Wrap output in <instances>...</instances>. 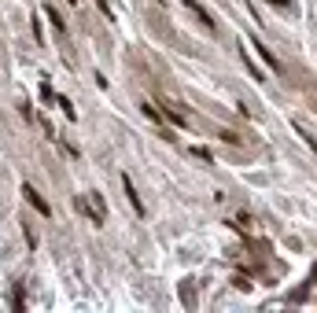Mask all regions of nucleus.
I'll return each instance as SVG.
<instances>
[{"instance_id": "9d476101", "label": "nucleus", "mask_w": 317, "mask_h": 313, "mask_svg": "<svg viewBox=\"0 0 317 313\" xmlns=\"http://www.w3.org/2000/svg\"><path fill=\"white\" fill-rule=\"evenodd\" d=\"M141 111H144V115H148V118H152V122H162V115H158V111L152 107V103H141Z\"/></svg>"}, {"instance_id": "f8f14e48", "label": "nucleus", "mask_w": 317, "mask_h": 313, "mask_svg": "<svg viewBox=\"0 0 317 313\" xmlns=\"http://www.w3.org/2000/svg\"><path fill=\"white\" fill-rule=\"evenodd\" d=\"M155 4H166V0H155Z\"/></svg>"}, {"instance_id": "0eeeda50", "label": "nucleus", "mask_w": 317, "mask_h": 313, "mask_svg": "<svg viewBox=\"0 0 317 313\" xmlns=\"http://www.w3.org/2000/svg\"><path fill=\"white\" fill-rule=\"evenodd\" d=\"M295 133H299V137L306 140V148H310V151H314V155H317V137H314V133H306V129L299 126V122H295Z\"/></svg>"}, {"instance_id": "f257e3e1", "label": "nucleus", "mask_w": 317, "mask_h": 313, "mask_svg": "<svg viewBox=\"0 0 317 313\" xmlns=\"http://www.w3.org/2000/svg\"><path fill=\"white\" fill-rule=\"evenodd\" d=\"M74 206H78V210L85 214L89 221L96 225V229H100V225L107 221V206H104V195H100V192H89V195H78V203H74Z\"/></svg>"}, {"instance_id": "f03ea898", "label": "nucleus", "mask_w": 317, "mask_h": 313, "mask_svg": "<svg viewBox=\"0 0 317 313\" xmlns=\"http://www.w3.org/2000/svg\"><path fill=\"white\" fill-rule=\"evenodd\" d=\"M22 195H26V203H30V206H33V210H37V214H44V217H52V206H48V203H44V195H41V192H37V188H33V184H22Z\"/></svg>"}, {"instance_id": "7ed1b4c3", "label": "nucleus", "mask_w": 317, "mask_h": 313, "mask_svg": "<svg viewBox=\"0 0 317 313\" xmlns=\"http://www.w3.org/2000/svg\"><path fill=\"white\" fill-rule=\"evenodd\" d=\"M122 188H126V195H129V206H133L137 214H144V203H141V195H137V188H133V181L122 173Z\"/></svg>"}, {"instance_id": "6e6552de", "label": "nucleus", "mask_w": 317, "mask_h": 313, "mask_svg": "<svg viewBox=\"0 0 317 313\" xmlns=\"http://www.w3.org/2000/svg\"><path fill=\"white\" fill-rule=\"evenodd\" d=\"M240 59H244V66H247V74H251V78H262V70H258V66L251 63V55H247L244 48H240Z\"/></svg>"}, {"instance_id": "9b49d317", "label": "nucleus", "mask_w": 317, "mask_h": 313, "mask_svg": "<svg viewBox=\"0 0 317 313\" xmlns=\"http://www.w3.org/2000/svg\"><path fill=\"white\" fill-rule=\"evenodd\" d=\"M269 4H277V7H288V11H292V0H269Z\"/></svg>"}, {"instance_id": "1a4fd4ad", "label": "nucleus", "mask_w": 317, "mask_h": 313, "mask_svg": "<svg viewBox=\"0 0 317 313\" xmlns=\"http://www.w3.org/2000/svg\"><path fill=\"white\" fill-rule=\"evenodd\" d=\"M55 103H59V107H63V115H67L70 122H74V118H78V111H74V107H70V100H67V96H55Z\"/></svg>"}, {"instance_id": "39448f33", "label": "nucleus", "mask_w": 317, "mask_h": 313, "mask_svg": "<svg viewBox=\"0 0 317 313\" xmlns=\"http://www.w3.org/2000/svg\"><path fill=\"white\" fill-rule=\"evenodd\" d=\"M255 48H258V55H262V59H266V66H269V70H281V59H277V55L269 52L266 44H255Z\"/></svg>"}, {"instance_id": "423d86ee", "label": "nucleus", "mask_w": 317, "mask_h": 313, "mask_svg": "<svg viewBox=\"0 0 317 313\" xmlns=\"http://www.w3.org/2000/svg\"><path fill=\"white\" fill-rule=\"evenodd\" d=\"M44 15H48L52 18V26H55V30H59V33H67V22H63V18H59V11H55V7L48 4V7H44Z\"/></svg>"}, {"instance_id": "20e7f679", "label": "nucleus", "mask_w": 317, "mask_h": 313, "mask_svg": "<svg viewBox=\"0 0 317 313\" xmlns=\"http://www.w3.org/2000/svg\"><path fill=\"white\" fill-rule=\"evenodd\" d=\"M184 7H188V11H192V15H195V18H199V22H203V26H207V30H210V33H214V18H210L207 11H203V7H199V4H195V0H184Z\"/></svg>"}]
</instances>
